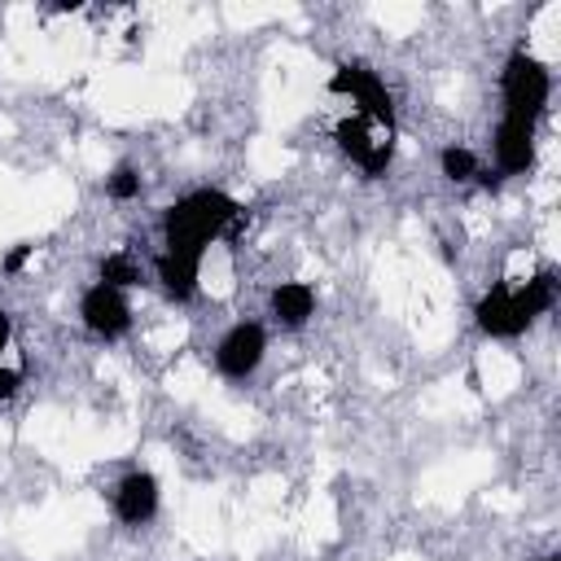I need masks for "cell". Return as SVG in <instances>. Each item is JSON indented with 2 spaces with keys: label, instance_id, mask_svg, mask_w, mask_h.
<instances>
[{
  "label": "cell",
  "instance_id": "cell-1",
  "mask_svg": "<svg viewBox=\"0 0 561 561\" xmlns=\"http://www.w3.org/2000/svg\"><path fill=\"white\" fill-rule=\"evenodd\" d=\"M237 215H241V206H237L228 193H219V188H197V193L180 197V202L167 210V219H162L167 250L202 259V245H206L210 237H219Z\"/></svg>",
  "mask_w": 561,
  "mask_h": 561
},
{
  "label": "cell",
  "instance_id": "cell-2",
  "mask_svg": "<svg viewBox=\"0 0 561 561\" xmlns=\"http://www.w3.org/2000/svg\"><path fill=\"white\" fill-rule=\"evenodd\" d=\"M548 70L530 57V53H513L504 66V114L535 123L543 101H548Z\"/></svg>",
  "mask_w": 561,
  "mask_h": 561
},
{
  "label": "cell",
  "instance_id": "cell-3",
  "mask_svg": "<svg viewBox=\"0 0 561 561\" xmlns=\"http://www.w3.org/2000/svg\"><path fill=\"white\" fill-rule=\"evenodd\" d=\"M337 140H342V149H346L368 175H381V171L390 167V153H394V127L355 114V118H346V123L337 127Z\"/></svg>",
  "mask_w": 561,
  "mask_h": 561
},
{
  "label": "cell",
  "instance_id": "cell-4",
  "mask_svg": "<svg viewBox=\"0 0 561 561\" xmlns=\"http://www.w3.org/2000/svg\"><path fill=\"white\" fill-rule=\"evenodd\" d=\"M329 88H333V92H351L364 118H377V123L394 127L390 92H386V83H381V79H377L368 66H359V61H346V66H337V70H333V79H329Z\"/></svg>",
  "mask_w": 561,
  "mask_h": 561
},
{
  "label": "cell",
  "instance_id": "cell-5",
  "mask_svg": "<svg viewBox=\"0 0 561 561\" xmlns=\"http://www.w3.org/2000/svg\"><path fill=\"white\" fill-rule=\"evenodd\" d=\"M473 316H478V329L491 333V337H517L530 324V311H526V302L513 285H495L491 294H482Z\"/></svg>",
  "mask_w": 561,
  "mask_h": 561
},
{
  "label": "cell",
  "instance_id": "cell-6",
  "mask_svg": "<svg viewBox=\"0 0 561 561\" xmlns=\"http://www.w3.org/2000/svg\"><path fill=\"white\" fill-rule=\"evenodd\" d=\"M79 316H83V324H88L92 333H101V337H118V333L131 324V311H127L123 289H110V285H101V280L83 294Z\"/></svg>",
  "mask_w": 561,
  "mask_h": 561
},
{
  "label": "cell",
  "instance_id": "cell-7",
  "mask_svg": "<svg viewBox=\"0 0 561 561\" xmlns=\"http://www.w3.org/2000/svg\"><path fill=\"white\" fill-rule=\"evenodd\" d=\"M263 351H267V333H263L259 324H237V329H228V337L219 342V368H224L228 377H250V373L259 368Z\"/></svg>",
  "mask_w": 561,
  "mask_h": 561
},
{
  "label": "cell",
  "instance_id": "cell-8",
  "mask_svg": "<svg viewBox=\"0 0 561 561\" xmlns=\"http://www.w3.org/2000/svg\"><path fill=\"white\" fill-rule=\"evenodd\" d=\"M495 158H500V171H508V175L526 171L535 162V123L504 114L500 136H495Z\"/></svg>",
  "mask_w": 561,
  "mask_h": 561
},
{
  "label": "cell",
  "instance_id": "cell-9",
  "mask_svg": "<svg viewBox=\"0 0 561 561\" xmlns=\"http://www.w3.org/2000/svg\"><path fill=\"white\" fill-rule=\"evenodd\" d=\"M114 513L127 522V526H140L158 513V478L153 473H127L114 491Z\"/></svg>",
  "mask_w": 561,
  "mask_h": 561
},
{
  "label": "cell",
  "instance_id": "cell-10",
  "mask_svg": "<svg viewBox=\"0 0 561 561\" xmlns=\"http://www.w3.org/2000/svg\"><path fill=\"white\" fill-rule=\"evenodd\" d=\"M158 280H162L167 298L188 302L193 289H197V259H193V254H175V250L158 254Z\"/></svg>",
  "mask_w": 561,
  "mask_h": 561
},
{
  "label": "cell",
  "instance_id": "cell-11",
  "mask_svg": "<svg viewBox=\"0 0 561 561\" xmlns=\"http://www.w3.org/2000/svg\"><path fill=\"white\" fill-rule=\"evenodd\" d=\"M311 307H316V294H311V285H302V280H285V285L272 289V311H276V320L289 324V329L307 324Z\"/></svg>",
  "mask_w": 561,
  "mask_h": 561
},
{
  "label": "cell",
  "instance_id": "cell-12",
  "mask_svg": "<svg viewBox=\"0 0 561 561\" xmlns=\"http://www.w3.org/2000/svg\"><path fill=\"white\" fill-rule=\"evenodd\" d=\"M522 302H526V311H530V320L535 316H543L548 307H552V294H557V280H552V272H539V276H530L522 289Z\"/></svg>",
  "mask_w": 561,
  "mask_h": 561
},
{
  "label": "cell",
  "instance_id": "cell-13",
  "mask_svg": "<svg viewBox=\"0 0 561 561\" xmlns=\"http://www.w3.org/2000/svg\"><path fill=\"white\" fill-rule=\"evenodd\" d=\"M136 280H140V267H136L127 254H105V259H101V285L127 289V285H136Z\"/></svg>",
  "mask_w": 561,
  "mask_h": 561
},
{
  "label": "cell",
  "instance_id": "cell-14",
  "mask_svg": "<svg viewBox=\"0 0 561 561\" xmlns=\"http://www.w3.org/2000/svg\"><path fill=\"white\" fill-rule=\"evenodd\" d=\"M438 162H443V175H447V180H456V184L478 175V158H473L465 145H447V149L438 153Z\"/></svg>",
  "mask_w": 561,
  "mask_h": 561
},
{
  "label": "cell",
  "instance_id": "cell-15",
  "mask_svg": "<svg viewBox=\"0 0 561 561\" xmlns=\"http://www.w3.org/2000/svg\"><path fill=\"white\" fill-rule=\"evenodd\" d=\"M105 188H110V197L127 202V197H136V193H140V175H136L131 167H118V171L105 180Z\"/></svg>",
  "mask_w": 561,
  "mask_h": 561
},
{
  "label": "cell",
  "instance_id": "cell-16",
  "mask_svg": "<svg viewBox=\"0 0 561 561\" xmlns=\"http://www.w3.org/2000/svg\"><path fill=\"white\" fill-rule=\"evenodd\" d=\"M31 254H35V245H18V250H9V254H4V272H9V276H13V272H22Z\"/></svg>",
  "mask_w": 561,
  "mask_h": 561
},
{
  "label": "cell",
  "instance_id": "cell-17",
  "mask_svg": "<svg viewBox=\"0 0 561 561\" xmlns=\"http://www.w3.org/2000/svg\"><path fill=\"white\" fill-rule=\"evenodd\" d=\"M18 386H22V373L18 368H0V399H9Z\"/></svg>",
  "mask_w": 561,
  "mask_h": 561
},
{
  "label": "cell",
  "instance_id": "cell-18",
  "mask_svg": "<svg viewBox=\"0 0 561 561\" xmlns=\"http://www.w3.org/2000/svg\"><path fill=\"white\" fill-rule=\"evenodd\" d=\"M9 333H13V329H9V320H4V316H0V351H4V346H9Z\"/></svg>",
  "mask_w": 561,
  "mask_h": 561
},
{
  "label": "cell",
  "instance_id": "cell-19",
  "mask_svg": "<svg viewBox=\"0 0 561 561\" xmlns=\"http://www.w3.org/2000/svg\"><path fill=\"white\" fill-rule=\"evenodd\" d=\"M543 561H561V557H543Z\"/></svg>",
  "mask_w": 561,
  "mask_h": 561
}]
</instances>
